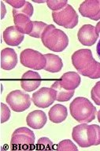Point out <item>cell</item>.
<instances>
[{
	"label": "cell",
	"mask_w": 100,
	"mask_h": 151,
	"mask_svg": "<svg viewBox=\"0 0 100 151\" xmlns=\"http://www.w3.org/2000/svg\"><path fill=\"white\" fill-rule=\"evenodd\" d=\"M47 4L48 7L53 11H59L63 9L68 3L66 0H61V1H53V0H48L47 1Z\"/></svg>",
	"instance_id": "cb8c5ba5"
},
{
	"label": "cell",
	"mask_w": 100,
	"mask_h": 151,
	"mask_svg": "<svg viewBox=\"0 0 100 151\" xmlns=\"http://www.w3.org/2000/svg\"><path fill=\"white\" fill-rule=\"evenodd\" d=\"M72 116L79 123L87 124L95 120L96 108L88 99L77 97L69 106Z\"/></svg>",
	"instance_id": "3957f363"
},
{
	"label": "cell",
	"mask_w": 100,
	"mask_h": 151,
	"mask_svg": "<svg viewBox=\"0 0 100 151\" xmlns=\"http://www.w3.org/2000/svg\"><path fill=\"white\" fill-rule=\"evenodd\" d=\"M41 77L40 74L34 71H28L23 74L21 79V86L25 91H32L40 87Z\"/></svg>",
	"instance_id": "7c38bea8"
},
{
	"label": "cell",
	"mask_w": 100,
	"mask_h": 151,
	"mask_svg": "<svg viewBox=\"0 0 100 151\" xmlns=\"http://www.w3.org/2000/svg\"><path fill=\"white\" fill-rule=\"evenodd\" d=\"M17 63V55L14 50L5 48L1 52V67L4 70H11Z\"/></svg>",
	"instance_id": "9a60e30c"
},
{
	"label": "cell",
	"mask_w": 100,
	"mask_h": 151,
	"mask_svg": "<svg viewBox=\"0 0 100 151\" xmlns=\"http://www.w3.org/2000/svg\"><path fill=\"white\" fill-rule=\"evenodd\" d=\"M95 29H96V32H97L99 34V33H100V21H99V22H98L97 24H96Z\"/></svg>",
	"instance_id": "4dcf8cb0"
},
{
	"label": "cell",
	"mask_w": 100,
	"mask_h": 151,
	"mask_svg": "<svg viewBox=\"0 0 100 151\" xmlns=\"http://www.w3.org/2000/svg\"><path fill=\"white\" fill-rule=\"evenodd\" d=\"M32 99L37 107L47 108L56 100V91L52 87H43L32 94Z\"/></svg>",
	"instance_id": "9c48e42d"
},
{
	"label": "cell",
	"mask_w": 100,
	"mask_h": 151,
	"mask_svg": "<svg viewBox=\"0 0 100 151\" xmlns=\"http://www.w3.org/2000/svg\"><path fill=\"white\" fill-rule=\"evenodd\" d=\"M57 150L58 151H65V150H72V151H76L77 150V147L73 144V142L71 140L69 139H65L63 141L60 142L58 145Z\"/></svg>",
	"instance_id": "603a6c76"
},
{
	"label": "cell",
	"mask_w": 100,
	"mask_h": 151,
	"mask_svg": "<svg viewBox=\"0 0 100 151\" xmlns=\"http://www.w3.org/2000/svg\"><path fill=\"white\" fill-rule=\"evenodd\" d=\"M96 53H97V55L99 57V58L100 59V40L99 41L97 44V47H96Z\"/></svg>",
	"instance_id": "f1b7e54d"
},
{
	"label": "cell",
	"mask_w": 100,
	"mask_h": 151,
	"mask_svg": "<svg viewBox=\"0 0 100 151\" xmlns=\"http://www.w3.org/2000/svg\"><path fill=\"white\" fill-rule=\"evenodd\" d=\"M24 35L21 32L16 26H10L6 28L3 32V40L7 45L10 46H18L24 40Z\"/></svg>",
	"instance_id": "5bb4252c"
},
{
	"label": "cell",
	"mask_w": 100,
	"mask_h": 151,
	"mask_svg": "<svg viewBox=\"0 0 100 151\" xmlns=\"http://www.w3.org/2000/svg\"><path fill=\"white\" fill-rule=\"evenodd\" d=\"M46 59H47V64L44 69L47 72L50 73H58L61 71L63 67L62 60L60 57L53 54H45Z\"/></svg>",
	"instance_id": "d6986e66"
},
{
	"label": "cell",
	"mask_w": 100,
	"mask_h": 151,
	"mask_svg": "<svg viewBox=\"0 0 100 151\" xmlns=\"http://www.w3.org/2000/svg\"><path fill=\"white\" fill-rule=\"evenodd\" d=\"M6 2L8 4L11 5L14 9H20L22 8L24 4H25V1H22V0H6Z\"/></svg>",
	"instance_id": "83f0119b"
},
{
	"label": "cell",
	"mask_w": 100,
	"mask_h": 151,
	"mask_svg": "<svg viewBox=\"0 0 100 151\" xmlns=\"http://www.w3.org/2000/svg\"><path fill=\"white\" fill-rule=\"evenodd\" d=\"M72 63L82 76L91 79L100 78V63L94 59L88 49H81L72 55Z\"/></svg>",
	"instance_id": "6da1fadb"
},
{
	"label": "cell",
	"mask_w": 100,
	"mask_h": 151,
	"mask_svg": "<svg viewBox=\"0 0 100 151\" xmlns=\"http://www.w3.org/2000/svg\"><path fill=\"white\" fill-rule=\"evenodd\" d=\"M53 89L56 91V100L58 101H69L72 97L73 96L75 91H67L61 87L58 80H56L51 86Z\"/></svg>",
	"instance_id": "ffe728a7"
},
{
	"label": "cell",
	"mask_w": 100,
	"mask_h": 151,
	"mask_svg": "<svg viewBox=\"0 0 100 151\" xmlns=\"http://www.w3.org/2000/svg\"><path fill=\"white\" fill-rule=\"evenodd\" d=\"M32 23H33V28L29 35L34 38H41L48 24L42 21H33Z\"/></svg>",
	"instance_id": "44dd1931"
},
{
	"label": "cell",
	"mask_w": 100,
	"mask_h": 151,
	"mask_svg": "<svg viewBox=\"0 0 100 151\" xmlns=\"http://www.w3.org/2000/svg\"><path fill=\"white\" fill-rule=\"evenodd\" d=\"M38 148L40 150H52L53 143L50 139L46 137H43L38 140Z\"/></svg>",
	"instance_id": "484cf974"
},
{
	"label": "cell",
	"mask_w": 100,
	"mask_h": 151,
	"mask_svg": "<svg viewBox=\"0 0 100 151\" xmlns=\"http://www.w3.org/2000/svg\"><path fill=\"white\" fill-rule=\"evenodd\" d=\"M68 116V111L65 106L57 104L51 107L49 111V118L53 123H62L66 119Z\"/></svg>",
	"instance_id": "ac0fdd59"
},
{
	"label": "cell",
	"mask_w": 100,
	"mask_h": 151,
	"mask_svg": "<svg viewBox=\"0 0 100 151\" xmlns=\"http://www.w3.org/2000/svg\"><path fill=\"white\" fill-rule=\"evenodd\" d=\"M73 139L81 147H89L100 144V127L97 124H81L73 127Z\"/></svg>",
	"instance_id": "7a4b0ae2"
},
{
	"label": "cell",
	"mask_w": 100,
	"mask_h": 151,
	"mask_svg": "<svg viewBox=\"0 0 100 151\" xmlns=\"http://www.w3.org/2000/svg\"><path fill=\"white\" fill-rule=\"evenodd\" d=\"M79 12L83 17L97 21L100 19V1L86 0L79 7Z\"/></svg>",
	"instance_id": "30bf717a"
},
{
	"label": "cell",
	"mask_w": 100,
	"mask_h": 151,
	"mask_svg": "<svg viewBox=\"0 0 100 151\" xmlns=\"http://www.w3.org/2000/svg\"><path fill=\"white\" fill-rule=\"evenodd\" d=\"M59 84L67 91H75L81 84V79L78 73L75 72H68L62 76L58 80Z\"/></svg>",
	"instance_id": "4fadbf2b"
},
{
	"label": "cell",
	"mask_w": 100,
	"mask_h": 151,
	"mask_svg": "<svg viewBox=\"0 0 100 151\" xmlns=\"http://www.w3.org/2000/svg\"><path fill=\"white\" fill-rule=\"evenodd\" d=\"M22 14L26 15L29 17H31L33 14V6L29 2H26L25 4L20 9H13V15H15V14Z\"/></svg>",
	"instance_id": "7402d4cb"
},
{
	"label": "cell",
	"mask_w": 100,
	"mask_h": 151,
	"mask_svg": "<svg viewBox=\"0 0 100 151\" xmlns=\"http://www.w3.org/2000/svg\"><path fill=\"white\" fill-rule=\"evenodd\" d=\"M13 16L16 28L23 34L29 35L33 28V21H32L29 17L24 14H15Z\"/></svg>",
	"instance_id": "e0dca14e"
},
{
	"label": "cell",
	"mask_w": 100,
	"mask_h": 151,
	"mask_svg": "<svg viewBox=\"0 0 100 151\" xmlns=\"http://www.w3.org/2000/svg\"><path fill=\"white\" fill-rule=\"evenodd\" d=\"M52 17L58 25L65 28H73L78 24V15L69 4H67L59 11H53Z\"/></svg>",
	"instance_id": "8992f818"
},
{
	"label": "cell",
	"mask_w": 100,
	"mask_h": 151,
	"mask_svg": "<svg viewBox=\"0 0 100 151\" xmlns=\"http://www.w3.org/2000/svg\"><path fill=\"white\" fill-rule=\"evenodd\" d=\"M99 34L93 25L84 24L81 27L77 33V37L81 44L84 46H92L98 40Z\"/></svg>",
	"instance_id": "8fae6325"
},
{
	"label": "cell",
	"mask_w": 100,
	"mask_h": 151,
	"mask_svg": "<svg viewBox=\"0 0 100 151\" xmlns=\"http://www.w3.org/2000/svg\"><path fill=\"white\" fill-rule=\"evenodd\" d=\"M10 117V110L4 103H1V123L6 122Z\"/></svg>",
	"instance_id": "4316f807"
},
{
	"label": "cell",
	"mask_w": 100,
	"mask_h": 151,
	"mask_svg": "<svg viewBox=\"0 0 100 151\" xmlns=\"http://www.w3.org/2000/svg\"><path fill=\"white\" fill-rule=\"evenodd\" d=\"M21 63L25 67L40 70L45 68L47 59L45 55L32 49H25L20 55Z\"/></svg>",
	"instance_id": "52a82bcc"
},
{
	"label": "cell",
	"mask_w": 100,
	"mask_h": 151,
	"mask_svg": "<svg viewBox=\"0 0 100 151\" xmlns=\"http://www.w3.org/2000/svg\"><path fill=\"white\" fill-rule=\"evenodd\" d=\"M97 116H98V120H99V122L100 123V109H99V111L98 112Z\"/></svg>",
	"instance_id": "1f68e13d"
},
{
	"label": "cell",
	"mask_w": 100,
	"mask_h": 151,
	"mask_svg": "<svg viewBox=\"0 0 100 151\" xmlns=\"http://www.w3.org/2000/svg\"><path fill=\"white\" fill-rule=\"evenodd\" d=\"M47 120L45 113L41 110H35L27 116L26 122L29 127L33 129H40L44 127Z\"/></svg>",
	"instance_id": "2e32d148"
},
{
	"label": "cell",
	"mask_w": 100,
	"mask_h": 151,
	"mask_svg": "<svg viewBox=\"0 0 100 151\" xmlns=\"http://www.w3.org/2000/svg\"><path fill=\"white\" fill-rule=\"evenodd\" d=\"M35 143V134L33 132L27 127H19L14 131L11 137V148L28 150Z\"/></svg>",
	"instance_id": "5b68a950"
},
{
	"label": "cell",
	"mask_w": 100,
	"mask_h": 151,
	"mask_svg": "<svg viewBox=\"0 0 100 151\" xmlns=\"http://www.w3.org/2000/svg\"><path fill=\"white\" fill-rule=\"evenodd\" d=\"M1 4H2V10H3V14H2V18H3V17H4V15H5L6 13V11L5 6H4V4H3V2H1Z\"/></svg>",
	"instance_id": "f546056e"
},
{
	"label": "cell",
	"mask_w": 100,
	"mask_h": 151,
	"mask_svg": "<svg viewBox=\"0 0 100 151\" xmlns=\"http://www.w3.org/2000/svg\"><path fill=\"white\" fill-rule=\"evenodd\" d=\"M41 40L47 48L55 52L63 51L69 45V38L66 34L53 24L47 26Z\"/></svg>",
	"instance_id": "277c9868"
},
{
	"label": "cell",
	"mask_w": 100,
	"mask_h": 151,
	"mask_svg": "<svg viewBox=\"0 0 100 151\" xmlns=\"http://www.w3.org/2000/svg\"><path fill=\"white\" fill-rule=\"evenodd\" d=\"M91 96L95 103L100 106V81L97 82L91 91Z\"/></svg>",
	"instance_id": "d4e9b609"
},
{
	"label": "cell",
	"mask_w": 100,
	"mask_h": 151,
	"mask_svg": "<svg viewBox=\"0 0 100 151\" xmlns=\"http://www.w3.org/2000/svg\"><path fill=\"white\" fill-rule=\"evenodd\" d=\"M6 102L12 110L15 112H23L31 106V98L29 94L22 91L16 90L8 94L6 96Z\"/></svg>",
	"instance_id": "ba28073f"
}]
</instances>
